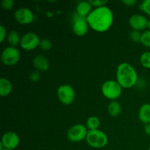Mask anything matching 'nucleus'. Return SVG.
I'll return each mask as SVG.
<instances>
[{"label": "nucleus", "mask_w": 150, "mask_h": 150, "mask_svg": "<svg viewBox=\"0 0 150 150\" xmlns=\"http://www.w3.org/2000/svg\"><path fill=\"white\" fill-rule=\"evenodd\" d=\"M102 92L108 99L115 100L121 95L122 86L115 81H107L103 84Z\"/></svg>", "instance_id": "nucleus-4"}, {"label": "nucleus", "mask_w": 150, "mask_h": 150, "mask_svg": "<svg viewBox=\"0 0 150 150\" xmlns=\"http://www.w3.org/2000/svg\"><path fill=\"white\" fill-rule=\"evenodd\" d=\"M40 43L39 38L36 34L33 32H29L26 35H23L21 39V46L22 48L26 50V51H30L36 48Z\"/></svg>", "instance_id": "nucleus-8"}, {"label": "nucleus", "mask_w": 150, "mask_h": 150, "mask_svg": "<svg viewBox=\"0 0 150 150\" xmlns=\"http://www.w3.org/2000/svg\"><path fill=\"white\" fill-rule=\"evenodd\" d=\"M7 40L11 47H15L21 42L19 34L16 31H11L7 36Z\"/></svg>", "instance_id": "nucleus-18"}, {"label": "nucleus", "mask_w": 150, "mask_h": 150, "mask_svg": "<svg viewBox=\"0 0 150 150\" xmlns=\"http://www.w3.org/2000/svg\"><path fill=\"white\" fill-rule=\"evenodd\" d=\"M89 1L92 6H95V7H103L104 4H105L107 2H108V1H106V0H105V1H99V0L91 1V0H90V1Z\"/></svg>", "instance_id": "nucleus-26"}, {"label": "nucleus", "mask_w": 150, "mask_h": 150, "mask_svg": "<svg viewBox=\"0 0 150 150\" xmlns=\"http://www.w3.org/2000/svg\"><path fill=\"white\" fill-rule=\"evenodd\" d=\"M140 8L150 16V0H144L140 5Z\"/></svg>", "instance_id": "nucleus-22"}, {"label": "nucleus", "mask_w": 150, "mask_h": 150, "mask_svg": "<svg viewBox=\"0 0 150 150\" xmlns=\"http://www.w3.org/2000/svg\"><path fill=\"white\" fill-rule=\"evenodd\" d=\"M122 2L128 6H132L134 4H136V0H125V1H122Z\"/></svg>", "instance_id": "nucleus-29"}, {"label": "nucleus", "mask_w": 150, "mask_h": 150, "mask_svg": "<svg viewBox=\"0 0 150 150\" xmlns=\"http://www.w3.org/2000/svg\"><path fill=\"white\" fill-rule=\"evenodd\" d=\"M147 27L149 28V30H150V20L148 21V24H147Z\"/></svg>", "instance_id": "nucleus-31"}, {"label": "nucleus", "mask_w": 150, "mask_h": 150, "mask_svg": "<svg viewBox=\"0 0 150 150\" xmlns=\"http://www.w3.org/2000/svg\"><path fill=\"white\" fill-rule=\"evenodd\" d=\"M3 150H13V149H7V148H4Z\"/></svg>", "instance_id": "nucleus-32"}, {"label": "nucleus", "mask_w": 150, "mask_h": 150, "mask_svg": "<svg viewBox=\"0 0 150 150\" xmlns=\"http://www.w3.org/2000/svg\"><path fill=\"white\" fill-rule=\"evenodd\" d=\"M144 132L147 136H150V123L149 124H146L144 126Z\"/></svg>", "instance_id": "nucleus-30"}, {"label": "nucleus", "mask_w": 150, "mask_h": 150, "mask_svg": "<svg viewBox=\"0 0 150 150\" xmlns=\"http://www.w3.org/2000/svg\"><path fill=\"white\" fill-rule=\"evenodd\" d=\"M141 42L144 46L150 48V30H146L142 35Z\"/></svg>", "instance_id": "nucleus-21"}, {"label": "nucleus", "mask_w": 150, "mask_h": 150, "mask_svg": "<svg viewBox=\"0 0 150 150\" xmlns=\"http://www.w3.org/2000/svg\"><path fill=\"white\" fill-rule=\"evenodd\" d=\"M92 4L89 3V1H81L79 3L76 7V11H77V14L79 15L81 17H86L89 15L91 13V9H92Z\"/></svg>", "instance_id": "nucleus-14"}, {"label": "nucleus", "mask_w": 150, "mask_h": 150, "mask_svg": "<svg viewBox=\"0 0 150 150\" xmlns=\"http://www.w3.org/2000/svg\"><path fill=\"white\" fill-rule=\"evenodd\" d=\"M130 37H131L132 40L135 42H141V38H142V35L140 34L139 31L134 30L131 32L130 34Z\"/></svg>", "instance_id": "nucleus-25"}, {"label": "nucleus", "mask_w": 150, "mask_h": 150, "mask_svg": "<svg viewBox=\"0 0 150 150\" xmlns=\"http://www.w3.org/2000/svg\"><path fill=\"white\" fill-rule=\"evenodd\" d=\"M129 23L133 29L136 31H142L147 27L148 21L144 16L142 15H133L129 20Z\"/></svg>", "instance_id": "nucleus-12"}, {"label": "nucleus", "mask_w": 150, "mask_h": 150, "mask_svg": "<svg viewBox=\"0 0 150 150\" xmlns=\"http://www.w3.org/2000/svg\"><path fill=\"white\" fill-rule=\"evenodd\" d=\"M140 61L144 67L150 69V51L144 53L141 57Z\"/></svg>", "instance_id": "nucleus-20"}, {"label": "nucleus", "mask_w": 150, "mask_h": 150, "mask_svg": "<svg viewBox=\"0 0 150 150\" xmlns=\"http://www.w3.org/2000/svg\"><path fill=\"white\" fill-rule=\"evenodd\" d=\"M114 16L108 7L105 6L97 7L86 17L88 24L95 31L103 32L111 27Z\"/></svg>", "instance_id": "nucleus-1"}, {"label": "nucleus", "mask_w": 150, "mask_h": 150, "mask_svg": "<svg viewBox=\"0 0 150 150\" xmlns=\"http://www.w3.org/2000/svg\"><path fill=\"white\" fill-rule=\"evenodd\" d=\"M15 18L21 24H29L32 22L34 15L29 9L20 8L15 12Z\"/></svg>", "instance_id": "nucleus-10"}, {"label": "nucleus", "mask_w": 150, "mask_h": 150, "mask_svg": "<svg viewBox=\"0 0 150 150\" xmlns=\"http://www.w3.org/2000/svg\"><path fill=\"white\" fill-rule=\"evenodd\" d=\"M30 79L32 81L37 82L40 79V74L38 71H35L30 75Z\"/></svg>", "instance_id": "nucleus-28"}, {"label": "nucleus", "mask_w": 150, "mask_h": 150, "mask_svg": "<svg viewBox=\"0 0 150 150\" xmlns=\"http://www.w3.org/2000/svg\"><path fill=\"white\" fill-rule=\"evenodd\" d=\"M1 142L4 148L13 149L19 144V137L13 132H8L2 136Z\"/></svg>", "instance_id": "nucleus-11"}, {"label": "nucleus", "mask_w": 150, "mask_h": 150, "mask_svg": "<svg viewBox=\"0 0 150 150\" xmlns=\"http://www.w3.org/2000/svg\"><path fill=\"white\" fill-rule=\"evenodd\" d=\"M73 32L78 36H83L88 31V23L86 18L81 17L76 13L73 17Z\"/></svg>", "instance_id": "nucleus-9"}, {"label": "nucleus", "mask_w": 150, "mask_h": 150, "mask_svg": "<svg viewBox=\"0 0 150 150\" xmlns=\"http://www.w3.org/2000/svg\"><path fill=\"white\" fill-rule=\"evenodd\" d=\"M1 59L5 65H14L20 59V53L15 47H8L1 53Z\"/></svg>", "instance_id": "nucleus-5"}, {"label": "nucleus", "mask_w": 150, "mask_h": 150, "mask_svg": "<svg viewBox=\"0 0 150 150\" xmlns=\"http://www.w3.org/2000/svg\"><path fill=\"white\" fill-rule=\"evenodd\" d=\"M117 82L123 88H130L134 86L138 80L135 69L128 63H122L117 67Z\"/></svg>", "instance_id": "nucleus-2"}, {"label": "nucleus", "mask_w": 150, "mask_h": 150, "mask_svg": "<svg viewBox=\"0 0 150 150\" xmlns=\"http://www.w3.org/2000/svg\"><path fill=\"white\" fill-rule=\"evenodd\" d=\"M14 1L13 0H3L1 2V6L4 10H10L13 7Z\"/></svg>", "instance_id": "nucleus-24"}, {"label": "nucleus", "mask_w": 150, "mask_h": 150, "mask_svg": "<svg viewBox=\"0 0 150 150\" xmlns=\"http://www.w3.org/2000/svg\"><path fill=\"white\" fill-rule=\"evenodd\" d=\"M108 113L111 117H117L121 113V105L117 101H112L108 105Z\"/></svg>", "instance_id": "nucleus-17"}, {"label": "nucleus", "mask_w": 150, "mask_h": 150, "mask_svg": "<svg viewBox=\"0 0 150 150\" xmlns=\"http://www.w3.org/2000/svg\"><path fill=\"white\" fill-rule=\"evenodd\" d=\"M12 90V84L7 79L1 78L0 79V95L1 96H7Z\"/></svg>", "instance_id": "nucleus-16"}, {"label": "nucleus", "mask_w": 150, "mask_h": 150, "mask_svg": "<svg viewBox=\"0 0 150 150\" xmlns=\"http://www.w3.org/2000/svg\"><path fill=\"white\" fill-rule=\"evenodd\" d=\"M148 150H150V148H149V149H148Z\"/></svg>", "instance_id": "nucleus-33"}, {"label": "nucleus", "mask_w": 150, "mask_h": 150, "mask_svg": "<svg viewBox=\"0 0 150 150\" xmlns=\"http://www.w3.org/2000/svg\"><path fill=\"white\" fill-rule=\"evenodd\" d=\"M87 133V129L83 125L78 124L69 129L67 138L70 142H79L86 138Z\"/></svg>", "instance_id": "nucleus-6"}, {"label": "nucleus", "mask_w": 150, "mask_h": 150, "mask_svg": "<svg viewBox=\"0 0 150 150\" xmlns=\"http://www.w3.org/2000/svg\"><path fill=\"white\" fill-rule=\"evenodd\" d=\"M40 46L42 50H49L51 47V42L48 39H43L40 43Z\"/></svg>", "instance_id": "nucleus-23"}, {"label": "nucleus", "mask_w": 150, "mask_h": 150, "mask_svg": "<svg viewBox=\"0 0 150 150\" xmlns=\"http://www.w3.org/2000/svg\"><path fill=\"white\" fill-rule=\"evenodd\" d=\"M139 117L141 121L144 124L150 123V104H144L141 107Z\"/></svg>", "instance_id": "nucleus-15"}, {"label": "nucleus", "mask_w": 150, "mask_h": 150, "mask_svg": "<svg viewBox=\"0 0 150 150\" xmlns=\"http://www.w3.org/2000/svg\"><path fill=\"white\" fill-rule=\"evenodd\" d=\"M86 139L88 144L93 148H103L108 143L105 133L98 130H89Z\"/></svg>", "instance_id": "nucleus-3"}, {"label": "nucleus", "mask_w": 150, "mask_h": 150, "mask_svg": "<svg viewBox=\"0 0 150 150\" xmlns=\"http://www.w3.org/2000/svg\"><path fill=\"white\" fill-rule=\"evenodd\" d=\"M33 65L38 70L45 71L49 67V63L44 56L38 55L34 58Z\"/></svg>", "instance_id": "nucleus-13"}, {"label": "nucleus", "mask_w": 150, "mask_h": 150, "mask_svg": "<svg viewBox=\"0 0 150 150\" xmlns=\"http://www.w3.org/2000/svg\"><path fill=\"white\" fill-rule=\"evenodd\" d=\"M57 93L59 100L64 105H70L75 99V91L70 85H62L59 86Z\"/></svg>", "instance_id": "nucleus-7"}, {"label": "nucleus", "mask_w": 150, "mask_h": 150, "mask_svg": "<svg viewBox=\"0 0 150 150\" xmlns=\"http://www.w3.org/2000/svg\"><path fill=\"white\" fill-rule=\"evenodd\" d=\"M100 122L97 117H90L87 120L86 125L90 130H97L99 127Z\"/></svg>", "instance_id": "nucleus-19"}, {"label": "nucleus", "mask_w": 150, "mask_h": 150, "mask_svg": "<svg viewBox=\"0 0 150 150\" xmlns=\"http://www.w3.org/2000/svg\"><path fill=\"white\" fill-rule=\"evenodd\" d=\"M6 36V29L3 26H0V42H2L4 41Z\"/></svg>", "instance_id": "nucleus-27"}]
</instances>
